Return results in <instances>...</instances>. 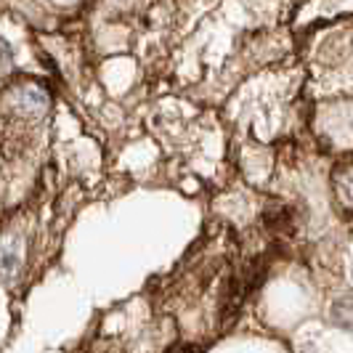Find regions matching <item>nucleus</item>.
<instances>
[]
</instances>
